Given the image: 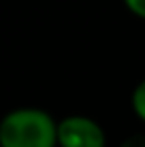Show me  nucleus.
Returning a JSON list of instances; mask_svg holds the SVG:
<instances>
[{
	"instance_id": "nucleus-3",
	"label": "nucleus",
	"mask_w": 145,
	"mask_h": 147,
	"mask_svg": "<svg viewBox=\"0 0 145 147\" xmlns=\"http://www.w3.org/2000/svg\"><path fill=\"white\" fill-rule=\"evenodd\" d=\"M130 107H132V113L145 124V79L139 81L137 88L132 90V94H130Z\"/></svg>"
},
{
	"instance_id": "nucleus-4",
	"label": "nucleus",
	"mask_w": 145,
	"mask_h": 147,
	"mask_svg": "<svg viewBox=\"0 0 145 147\" xmlns=\"http://www.w3.org/2000/svg\"><path fill=\"white\" fill-rule=\"evenodd\" d=\"M124 7H126L132 15L145 19V0H124Z\"/></svg>"
},
{
	"instance_id": "nucleus-5",
	"label": "nucleus",
	"mask_w": 145,
	"mask_h": 147,
	"mask_svg": "<svg viewBox=\"0 0 145 147\" xmlns=\"http://www.w3.org/2000/svg\"><path fill=\"white\" fill-rule=\"evenodd\" d=\"M119 147H145V136L143 134H134V136H128Z\"/></svg>"
},
{
	"instance_id": "nucleus-1",
	"label": "nucleus",
	"mask_w": 145,
	"mask_h": 147,
	"mask_svg": "<svg viewBox=\"0 0 145 147\" xmlns=\"http://www.w3.org/2000/svg\"><path fill=\"white\" fill-rule=\"evenodd\" d=\"M0 147H58V121L38 107L13 109L0 121Z\"/></svg>"
},
{
	"instance_id": "nucleus-2",
	"label": "nucleus",
	"mask_w": 145,
	"mask_h": 147,
	"mask_svg": "<svg viewBox=\"0 0 145 147\" xmlns=\"http://www.w3.org/2000/svg\"><path fill=\"white\" fill-rule=\"evenodd\" d=\"M58 147H107V132L88 115H68L58 121Z\"/></svg>"
}]
</instances>
